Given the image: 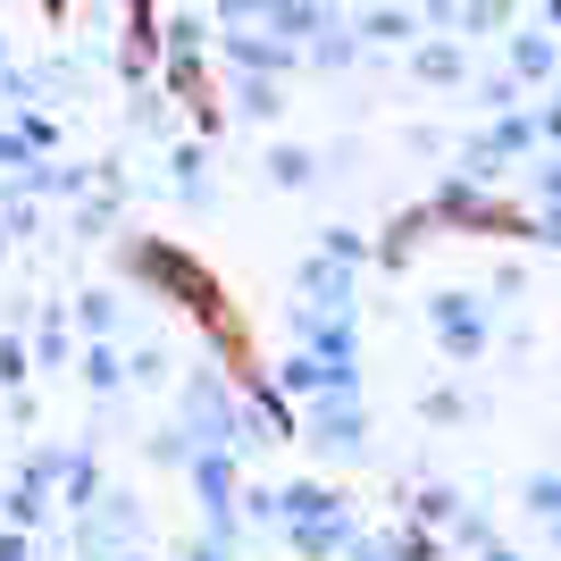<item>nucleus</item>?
<instances>
[{"label":"nucleus","instance_id":"f257e3e1","mask_svg":"<svg viewBox=\"0 0 561 561\" xmlns=\"http://www.w3.org/2000/svg\"><path fill=\"white\" fill-rule=\"evenodd\" d=\"M176 427H185L193 453H234V369L202 360V369L176 386Z\"/></svg>","mask_w":561,"mask_h":561},{"label":"nucleus","instance_id":"f03ea898","mask_svg":"<svg viewBox=\"0 0 561 561\" xmlns=\"http://www.w3.org/2000/svg\"><path fill=\"white\" fill-rule=\"evenodd\" d=\"M126 277H142L160 302L193 310V319H202V310H218V277H210V268H193L176 243H126Z\"/></svg>","mask_w":561,"mask_h":561},{"label":"nucleus","instance_id":"7ed1b4c3","mask_svg":"<svg viewBox=\"0 0 561 561\" xmlns=\"http://www.w3.org/2000/svg\"><path fill=\"white\" fill-rule=\"evenodd\" d=\"M142 545V503L126 486H101V503L76 519V561H117Z\"/></svg>","mask_w":561,"mask_h":561},{"label":"nucleus","instance_id":"20e7f679","mask_svg":"<svg viewBox=\"0 0 561 561\" xmlns=\"http://www.w3.org/2000/svg\"><path fill=\"white\" fill-rule=\"evenodd\" d=\"M294 436H302V420H294V402H285L277 386H234V453L294 445Z\"/></svg>","mask_w":561,"mask_h":561},{"label":"nucleus","instance_id":"39448f33","mask_svg":"<svg viewBox=\"0 0 561 561\" xmlns=\"http://www.w3.org/2000/svg\"><path fill=\"white\" fill-rule=\"evenodd\" d=\"M302 436L319 453H360V445H369V411H360V394H310Z\"/></svg>","mask_w":561,"mask_h":561},{"label":"nucleus","instance_id":"423d86ee","mask_svg":"<svg viewBox=\"0 0 561 561\" xmlns=\"http://www.w3.org/2000/svg\"><path fill=\"white\" fill-rule=\"evenodd\" d=\"M427 319H436V344H445L453 360H478V352H486V310L469 302V294H436Z\"/></svg>","mask_w":561,"mask_h":561},{"label":"nucleus","instance_id":"0eeeda50","mask_svg":"<svg viewBox=\"0 0 561 561\" xmlns=\"http://www.w3.org/2000/svg\"><path fill=\"white\" fill-rule=\"evenodd\" d=\"M101 486H110V478H101V453L93 445H68V461H59V503H68V519L93 512Z\"/></svg>","mask_w":561,"mask_h":561},{"label":"nucleus","instance_id":"6e6552de","mask_svg":"<svg viewBox=\"0 0 561 561\" xmlns=\"http://www.w3.org/2000/svg\"><path fill=\"white\" fill-rule=\"evenodd\" d=\"M285 545H294L302 561H335L352 545V503H344V512H328V519H285Z\"/></svg>","mask_w":561,"mask_h":561},{"label":"nucleus","instance_id":"1a4fd4ad","mask_svg":"<svg viewBox=\"0 0 561 561\" xmlns=\"http://www.w3.org/2000/svg\"><path fill=\"white\" fill-rule=\"evenodd\" d=\"M76 377H84V394H93V402H117V394H126V352H117V344H84V352H76Z\"/></svg>","mask_w":561,"mask_h":561},{"label":"nucleus","instance_id":"9d476101","mask_svg":"<svg viewBox=\"0 0 561 561\" xmlns=\"http://www.w3.org/2000/svg\"><path fill=\"white\" fill-rule=\"evenodd\" d=\"M76 328H84V344H117V328H126V310H117L110 285H93V294H76Z\"/></svg>","mask_w":561,"mask_h":561},{"label":"nucleus","instance_id":"9b49d317","mask_svg":"<svg viewBox=\"0 0 561 561\" xmlns=\"http://www.w3.org/2000/svg\"><path fill=\"white\" fill-rule=\"evenodd\" d=\"M50 512H59L50 494H34V486H0V519H9V528H25V537H43Z\"/></svg>","mask_w":561,"mask_h":561},{"label":"nucleus","instance_id":"f8f14e48","mask_svg":"<svg viewBox=\"0 0 561 561\" xmlns=\"http://www.w3.org/2000/svg\"><path fill=\"white\" fill-rule=\"evenodd\" d=\"M25 352H34V369H68V310H43V328H34V344H25Z\"/></svg>","mask_w":561,"mask_h":561},{"label":"nucleus","instance_id":"ddd939ff","mask_svg":"<svg viewBox=\"0 0 561 561\" xmlns=\"http://www.w3.org/2000/svg\"><path fill=\"white\" fill-rule=\"evenodd\" d=\"M59 461H68V445L25 453V461H18V486H34V494H50V503H59Z\"/></svg>","mask_w":561,"mask_h":561},{"label":"nucleus","instance_id":"4468645a","mask_svg":"<svg viewBox=\"0 0 561 561\" xmlns=\"http://www.w3.org/2000/svg\"><path fill=\"white\" fill-rule=\"evenodd\" d=\"M25 386H34V352L18 335H0V394H25Z\"/></svg>","mask_w":561,"mask_h":561},{"label":"nucleus","instance_id":"2eb2a0df","mask_svg":"<svg viewBox=\"0 0 561 561\" xmlns=\"http://www.w3.org/2000/svg\"><path fill=\"white\" fill-rule=\"evenodd\" d=\"M126 386H168V344H135L126 352Z\"/></svg>","mask_w":561,"mask_h":561},{"label":"nucleus","instance_id":"dca6fc26","mask_svg":"<svg viewBox=\"0 0 561 561\" xmlns=\"http://www.w3.org/2000/svg\"><path fill=\"white\" fill-rule=\"evenodd\" d=\"M394 561H445L436 528H394Z\"/></svg>","mask_w":561,"mask_h":561},{"label":"nucleus","instance_id":"f3484780","mask_svg":"<svg viewBox=\"0 0 561 561\" xmlns=\"http://www.w3.org/2000/svg\"><path fill=\"white\" fill-rule=\"evenodd\" d=\"M142 453H151V461H160V469H185V461H193L185 427H160V436H151V445H142Z\"/></svg>","mask_w":561,"mask_h":561},{"label":"nucleus","instance_id":"a211bd4d","mask_svg":"<svg viewBox=\"0 0 561 561\" xmlns=\"http://www.w3.org/2000/svg\"><path fill=\"white\" fill-rule=\"evenodd\" d=\"M268 176L277 185H310V151H268Z\"/></svg>","mask_w":561,"mask_h":561},{"label":"nucleus","instance_id":"6ab92c4d","mask_svg":"<svg viewBox=\"0 0 561 561\" xmlns=\"http://www.w3.org/2000/svg\"><path fill=\"white\" fill-rule=\"evenodd\" d=\"M420 411H427V420H461L469 402H461V394H453V386H436V394H427V402H420Z\"/></svg>","mask_w":561,"mask_h":561},{"label":"nucleus","instance_id":"aec40b11","mask_svg":"<svg viewBox=\"0 0 561 561\" xmlns=\"http://www.w3.org/2000/svg\"><path fill=\"white\" fill-rule=\"evenodd\" d=\"M0 561H34V537H25V528H9V519H0Z\"/></svg>","mask_w":561,"mask_h":561},{"label":"nucleus","instance_id":"412c9836","mask_svg":"<svg viewBox=\"0 0 561 561\" xmlns=\"http://www.w3.org/2000/svg\"><path fill=\"white\" fill-rule=\"evenodd\" d=\"M185 561H234V553H227V545H210V537H193V545H185Z\"/></svg>","mask_w":561,"mask_h":561},{"label":"nucleus","instance_id":"4be33fe9","mask_svg":"<svg viewBox=\"0 0 561 561\" xmlns=\"http://www.w3.org/2000/svg\"><path fill=\"white\" fill-rule=\"evenodd\" d=\"M117 561H151V553H142V545H135V553H117Z\"/></svg>","mask_w":561,"mask_h":561},{"label":"nucleus","instance_id":"5701e85b","mask_svg":"<svg viewBox=\"0 0 561 561\" xmlns=\"http://www.w3.org/2000/svg\"><path fill=\"white\" fill-rule=\"evenodd\" d=\"M0 243H9V227H0Z\"/></svg>","mask_w":561,"mask_h":561}]
</instances>
